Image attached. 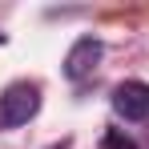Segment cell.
<instances>
[{"instance_id": "cell-1", "label": "cell", "mask_w": 149, "mask_h": 149, "mask_svg": "<svg viewBox=\"0 0 149 149\" xmlns=\"http://www.w3.org/2000/svg\"><path fill=\"white\" fill-rule=\"evenodd\" d=\"M40 109V89L28 85V81H16L0 93V125L4 129H16V125H28Z\"/></svg>"}, {"instance_id": "cell-2", "label": "cell", "mask_w": 149, "mask_h": 149, "mask_svg": "<svg viewBox=\"0 0 149 149\" xmlns=\"http://www.w3.org/2000/svg\"><path fill=\"white\" fill-rule=\"evenodd\" d=\"M113 109L125 121H145L149 117V85L145 81H121L113 89Z\"/></svg>"}, {"instance_id": "cell-3", "label": "cell", "mask_w": 149, "mask_h": 149, "mask_svg": "<svg viewBox=\"0 0 149 149\" xmlns=\"http://www.w3.org/2000/svg\"><path fill=\"white\" fill-rule=\"evenodd\" d=\"M101 40L97 36H81L73 49H69V56H65V77L69 81H81V77H89L93 69H97V61H101Z\"/></svg>"}, {"instance_id": "cell-4", "label": "cell", "mask_w": 149, "mask_h": 149, "mask_svg": "<svg viewBox=\"0 0 149 149\" xmlns=\"http://www.w3.org/2000/svg\"><path fill=\"white\" fill-rule=\"evenodd\" d=\"M101 149H133V141H129V137H121L117 129H109V133H105V145H101Z\"/></svg>"}, {"instance_id": "cell-5", "label": "cell", "mask_w": 149, "mask_h": 149, "mask_svg": "<svg viewBox=\"0 0 149 149\" xmlns=\"http://www.w3.org/2000/svg\"><path fill=\"white\" fill-rule=\"evenodd\" d=\"M0 45H4V32H0Z\"/></svg>"}]
</instances>
